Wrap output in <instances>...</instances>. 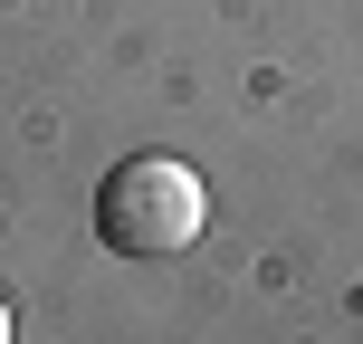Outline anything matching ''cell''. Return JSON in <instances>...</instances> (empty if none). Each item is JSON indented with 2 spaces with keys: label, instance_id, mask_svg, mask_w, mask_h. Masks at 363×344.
<instances>
[{
  "label": "cell",
  "instance_id": "obj_1",
  "mask_svg": "<svg viewBox=\"0 0 363 344\" xmlns=\"http://www.w3.org/2000/svg\"><path fill=\"white\" fill-rule=\"evenodd\" d=\"M201 220H211V192L182 153H134L96 192V230H106L115 258H182L201 239Z\"/></svg>",
  "mask_w": 363,
  "mask_h": 344
},
{
  "label": "cell",
  "instance_id": "obj_2",
  "mask_svg": "<svg viewBox=\"0 0 363 344\" xmlns=\"http://www.w3.org/2000/svg\"><path fill=\"white\" fill-rule=\"evenodd\" d=\"M0 344H10V306H0Z\"/></svg>",
  "mask_w": 363,
  "mask_h": 344
}]
</instances>
